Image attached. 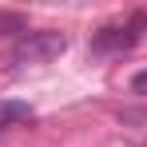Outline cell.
Wrapping results in <instances>:
<instances>
[{"label":"cell","instance_id":"1","mask_svg":"<svg viewBox=\"0 0 147 147\" xmlns=\"http://www.w3.org/2000/svg\"><path fill=\"white\" fill-rule=\"evenodd\" d=\"M68 52V36L60 28H40V32H28L12 44V64L16 68H28V64H48V60H60Z\"/></svg>","mask_w":147,"mask_h":147},{"label":"cell","instance_id":"3","mask_svg":"<svg viewBox=\"0 0 147 147\" xmlns=\"http://www.w3.org/2000/svg\"><path fill=\"white\" fill-rule=\"evenodd\" d=\"M36 119V111L20 103V99H0V131L4 127H16V123H32Z\"/></svg>","mask_w":147,"mask_h":147},{"label":"cell","instance_id":"6","mask_svg":"<svg viewBox=\"0 0 147 147\" xmlns=\"http://www.w3.org/2000/svg\"><path fill=\"white\" fill-rule=\"evenodd\" d=\"M127 24H131V28H135V32H139V36H143V32H147V8H135Z\"/></svg>","mask_w":147,"mask_h":147},{"label":"cell","instance_id":"7","mask_svg":"<svg viewBox=\"0 0 147 147\" xmlns=\"http://www.w3.org/2000/svg\"><path fill=\"white\" fill-rule=\"evenodd\" d=\"M143 147H147V143H143Z\"/></svg>","mask_w":147,"mask_h":147},{"label":"cell","instance_id":"2","mask_svg":"<svg viewBox=\"0 0 147 147\" xmlns=\"http://www.w3.org/2000/svg\"><path fill=\"white\" fill-rule=\"evenodd\" d=\"M139 40H143V36L131 24H103L96 36H92V52H96V56H123V52L135 48Z\"/></svg>","mask_w":147,"mask_h":147},{"label":"cell","instance_id":"5","mask_svg":"<svg viewBox=\"0 0 147 147\" xmlns=\"http://www.w3.org/2000/svg\"><path fill=\"white\" fill-rule=\"evenodd\" d=\"M131 96H147V68H139L131 76Z\"/></svg>","mask_w":147,"mask_h":147},{"label":"cell","instance_id":"4","mask_svg":"<svg viewBox=\"0 0 147 147\" xmlns=\"http://www.w3.org/2000/svg\"><path fill=\"white\" fill-rule=\"evenodd\" d=\"M0 36H28V16L12 12V8H0Z\"/></svg>","mask_w":147,"mask_h":147}]
</instances>
